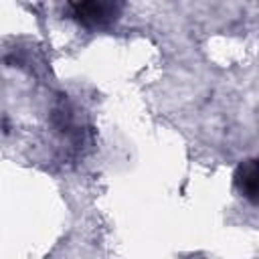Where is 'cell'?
Instances as JSON below:
<instances>
[{"label": "cell", "instance_id": "cell-1", "mask_svg": "<svg viewBox=\"0 0 259 259\" xmlns=\"http://www.w3.org/2000/svg\"><path fill=\"white\" fill-rule=\"evenodd\" d=\"M69 8L73 18L85 28H107L121 16L123 4L111 0H87L71 2Z\"/></svg>", "mask_w": 259, "mask_h": 259}, {"label": "cell", "instance_id": "cell-2", "mask_svg": "<svg viewBox=\"0 0 259 259\" xmlns=\"http://www.w3.org/2000/svg\"><path fill=\"white\" fill-rule=\"evenodd\" d=\"M235 186L239 188V192L249 200V202H257V194H259V174H257V160H245L237 166L235 170Z\"/></svg>", "mask_w": 259, "mask_h": 259}]
</instances>
